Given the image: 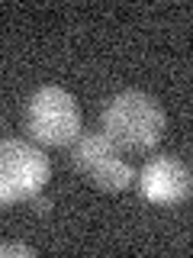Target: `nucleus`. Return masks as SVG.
Instances as JSON below:
<instances>
[{
	"label": "nucleus",
	"instance_id": "obj_1",
	"mask_svg": "<svg viewBox=\"0 0 193 258\" xmlns=\"http://www.w3.org/2000/svg\"><path fill=\"white\" fill-rule=\"evenodd\" d=\"M167 116L145 91H123L103 110V136L119 152H151L164 139Z\"/></svg>",
	"mask_w": 193,
	"mask_h": 258
},
{
	"label": "nucleus",
	"instance_id": "obj_5",
	"mask_svg": "<svg viewBox=\"0 0 193 258\" xmlns=\"http://www.w3.org/2000/svg\"><path fill=\"white\" fill-rule=\"evenodd\" d=\"M135 177H139L142 197L158 207L187 204L190 200V190H193L190 168L177 155H155L151 161H145V168Z\"/></svg>",
	"mask_w": 193,
	"mask_h": 258
},
{
	"label": "nucleus",
	"instance_id": "obj_2",
	"mask_svg": "<svg viewBox=\"0 0 193 258\" xmlns=\"http://www.w3.org/2000/svg\"><path fill=\"white\" fill-rule=\"evenodd\" d=\"M26 126L36 142L61 149L80 136V107L64 87L45 84L26 103Z\"/></svg>",
	"mask_w": 193,
	"mask_h": 258
},
{
	"label": "nucleus",
	"instance_id": "obj_3",
	"mask_svg": "<svg viewBox=\"0 0 193 258\" xmlns=\"http://www.w3.org/2000/svg\"><path fill=\"white\" fill-rule=\"evenodd\" d=\"M48 181V155L23 139H0V207L36 197Z\"/></svg>",
	"mask_w": 193,
	"mask_h": 258
},
{
	"label": "nucleus",
	"instance_id": "obj_6",
	"mask_svg": "<svg viewBox=\"0 0 193 258\" xmlns=\"http://www.w3.org/2000/svg\"><path fill=\"white\" fill-rule=\"evenodd\" d=\"M36 248L26 242H0V258H32Z\"/></svg>",
	"mask_w": 193,
	"mask_h": 258
},
{
	"label": "nucleus",
	"instance_id": "obj_4",
	"mask_svg": "<svg viewBox=\"0 0 193 258\" xmlns=\"http://www.w3.org/2000/svg\"><path fill=\"white\" fill-rule=\"evenodd\" d=\"M74 168L93 184L96 190H107V194L126 190L129 184L135 181V168L129 165V161L119 158V149H116V145H113L103 133L77 136V145H74Z\"/></svg>",
	"mask_w": 193,
	"mask_h": 258
}]
</instances>
